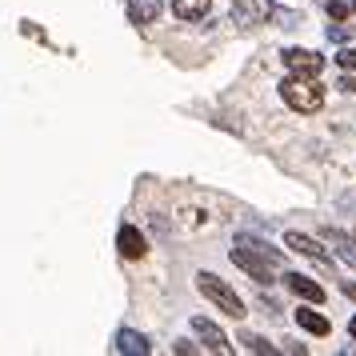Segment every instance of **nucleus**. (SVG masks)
Wrapping results in <instances>:
<instances>
[{
	"instance_id": "nucleus-11",
	"label": "nucleus",
	"mask_w": 356,
	"mask_h": 356,
	"mask_svg": "<svg viewBox=\"0 0 356 356\" xmlns=\"http://www.w3.org/2000/svg\"><path fill=\"white\" fill-rule=\"evenodd\" d=\"M292 316H296V324H300L305 332H312V337H328V332H332L328 316H324V312H316V305H308V300H305L300 308H296Z\"/></svg>"
},
{
	"instance_id": "nucleus-1",
	"label": "nucleus",
	"mask_w": 356,
	"mask_h": 356,
	"mask_svg": "<svg viewBox=\"0 0 356 356\" xmlns=\"http://www.w3.org/2000/svg\"><path fill=\"white\" fill-rule=\"evenodd\" d=\"M232 264L236 268H244V273L252 276L257 284H264V280H273V273L280 268V252H276L273 244L257 241V236H236V244H232Z\"/></svg>"
},
{
	"instance_id": "nucleus-13",
	"label": "nucleus",
	"mask_w": 356,
	"mask_h": 356,
	"mask_svg": "<svg viewBox=\"0 0 356 356\" xmlns=\"http://www.w3.org/2000/svg\"><path fill=\"white\" fill-rule=\"evenodd\" d=\"M164 13L161 0H129V20L132 24H152Z\"/></svg>"
},
{
	"instance_id": "nucleus-23",
	"label": "nucleus",
	"mask_w": 356,
	"mask_h": 356,
	"mask_svg": "<svg viewBox=\"0 0 356 356\" xmlns=\"http://www.w3.org/2000/svg\"><path fill=\"white\" fill-rule=\"evenodd\" d=\"M348 4H353V13H356V0H348Z\"/></svg>"
},
{
	"instance_id": "nucleus-17",
	"label": "nucleus",
	"mask_w": 356,
	"mask_h": 356,
	"mask_svg": "<svg viewBox=\"0 0 356 356\" xmlns=\"http://www.w3.org/2000/svg\"><path fill=\"white\" fill-rule=\"evenodd\" d=\"M337 68H344V72H356V49H340V52H337Z\"/></svg>"
},
{
	"instance_id": "nucleus-21",
	"label": "nucleus",
	"mask_w": 356,
	"mask_h": 356,
	"mask_svg": "<svg viewBox=\"0 0 356 356\" xmlns=\"http://www.w3.org/2000/svg\"><path fill=\"white\" fill-rule=\"evenodd\" d=\"M340 292H344L348 300H356V284H353V280H344V284H340Z\"/></svg>"
},
{
	"instance_id": "nucleus-6",
	"label": "nucleus",
	"mask_w": 356,
	"mask_h": 356,
	"mask_svg": "<svg viewBox=\"0 0 356 356\" xmlns=\"http://www.w3.org/2000/svg\"><path fill=\"white\" fill-rule=\"evenodd\" d=\"M284 248L308 257L312 264H321V268H332V252H324V244L312 241V236H305V232H284Z\"/></svg>"
},
{
	"instance_id": "nucleus-24",
	"label": "nucleus",
	"mask_w": 356,
	"mask_h": 356,
	"mask_svg": "<svg viewBox=\"0 0 356 356\" xmlns=\"http://www.w3.org/2000/svg\"><path fill=\"white\" fill-rule=\"evenodd\" d=\"M353 236H356V228H353Z\"/></svg>"
},
{
	"instance_id": "nucleus-7",
	"label": "nucleus",
	"mask_w": 356,
	"mask_h": 356,
	"mask_svg": "<svg viewBox=\"0 0 356 356\" xmlns=\"http://www.w3.org/2000/svg\"><path fill=\"white\" fill-rule=\"evenodd\" d=\"M193 332L204 340V348H209V353H216V356H228V353H232V344H228V337L220 332V324L209 321V316H193Z\"/></svg>"
},
{
	"instance_id": "nucleus-22",
	"label": "nucleus",
	"mask_w": 356,
	"mask_h": 356,
	"mask_svg": "<svg viewBox=\"0 0 356 356\" xmlns=\"http://www.w3.org/2000/svg\"><path fill=\"white\" fill-rule=\"evenodd\" d=\"M348 332H353V340H356V316H353V321H348Z\"/></svg>"
},
{
	"instance_id": "nucleus-2",
	"label": "nucleus",
	"mask_w": 356,
	"mask_h": 356,
	"mask_svg": "<svg viewBox=\"0 0 356 356\" xmlns=\"http://www.w3.org/2000/svg\"><path fill=\"white\" fill-rule=\"evenodd\" d=\"M280 97H284L292 113H305V116L324 108V88L316 84V76H292L289 72V81H280Z\"/></svg>"
},
{
	"instance_id": "nucleus-14",
	"label": "nucleus",
	"mask_w": 356,
	"mask_h": 356,
	"mask_svg": "<svg viewBox=\"0 0 356 356\" xmlns=\"http://www.w3.org/2000/svg\"><path fill=\"white\" fill-rule=\"evenodd\" d=\"M212 8V0H172V17L180 20H204Z\"/></svg>"
},
{
	"instance_id": "nucleus-9",
	"label": "nucleus",
	"mask_w": 356,
	"mask_h": 356,
	"mask_svg": "<svg viewBox=\"0 0 356 356\" xmlns=\"http://www.w3.org/2000/svg\"><path fill=\"white\" fill-rule=\"evenodd\" d=\"M284 284H289V292L296 300H308V305H324V296H328L312 276H300V273H284Z\"/></svg>"
},
{
	"instance_id": "nucleus-3",
	"label": "nucleus",
	"mask_w": 356,
	"mask_h": 356,
	"mask_svg": "<svg viewBox=\"0 0 356 356\" xmlns=\"http://www.w3.org/2000/svg\"><path fill=\"white\" fill-rule=\"evenodd\" d=\"M196 289H200L204 300H212L220 312H228L232 321H241L244 316V300L236 296V289H228V280H220L216 273H200L196 276Z\"/></svg>"
},
{
	"instance_id": "nucleus-18",
	"label": "nucleus",
	"mask_w": 356,
	"mask_h": 356,
	"mask_svg": "<svg viewBox=\"0 0 356 356\" xmlns=\"http://www.w3.org/2000/svg\"><path fill=\"white\" fill-rule=\"evenodd\" d=\"M328 40L344 44V40H353V29H348V24H328Z\"/></svg>"
},
{
	"instance_id": "nucleus-4",
	"label": "nucleus",
	"mask_w": 356,
	"mask_h": 356,
	"mask_svg": "<svg viewBox=\"0 0 356 356\" xmlns=\"http://www.w3.org/2000/svg\"><path fill=\"white\" fill-rule=\"evenodd\" d=\"M280 60H284V68H289L292 76H321L324 72V56L312 49H284Z\"/></svg>"
},
{
	"instance_id": "nucleus-12",
	"label": "nucleus",
	"mask_w": 356,
	"mask_h": 356,
	"mask_svg": "<svg viewBox=\"0 0 356 356\" xmlns=\"http://www.w3.org/2000/svg\"><path fill=\"white\" fill-rule=\"evenodd\" d=\"M324 241L337 248V257L344 260V264H353L356 268V236H344L340 228H324Z\"/></svg>"
},
{
	"instance_id": "nucleus-19",
	"label": "nucleus",
	"mask_w": 356,
	"mask_h": 356,
	"mask_svg": "<svg viewBox=\"0 0 356 356\" xmlns=\"http://www.w3.org/2000/svg\"><path fill=\"white\" fill-rule=\"evenodd\" d=\"M177 353L188 356V353H196V344H193V340H177Z\"/></svg>"
},
{
	"instance_id": "nucleus-15",
	"label": "nucleus",
	"mask_w": 356,
	"mask_h": 356,
	"mask_svg": "<svg viewBox=\"0 0 356 356\" xmlns=\"http://www.w3.org/2000/svg\"><path fill=\"white\" fill-rule=\"evenodd\" d=\"M244 344H248V353H257V356H273V353H276V348H273L264 337H244Z\"/></svg>"
},
{
	"instance_id": "nucleus-20",
	"label": "nucleus",
	"mask_w": 356,
	"mask_h": 356,
	"mask_svg": "<svg viewBox=\"0 0 356 356\" xmlns=\"http://www.w3.org/2000/svg\"><path fill=\"white\" fill-rule=\"evenodd\" d=\"M340 88H344V92H356V81H353V76H348V72L340 76Z\"/></svg>"
},
{
	"instance_id": "nucleus-5",
	"label": "nucleus",
	"mask_w": 356,
	"mask_h": 356,
	"mask_svg": "<svg viewBox=\"0 0 356 356\" xmlns=\"http://www.w3.org/2000/svg\"><path fill=\"white\" fill-rule=\"evenodd\" d=\"M264 20H273V4L268 0H232V24L236 29H257Z\"/></svg>"
},
{
	"instance_id": "nucleus-8",
	"label": "nucleus",
	"mask_w": 356,
	"mask_h": 356,
	"mask_svg": "<svg viewBox=\"0 0 356 356\" xmlns=\"http://www.w3.org/2000/svg\"><path fill=\"white\" fill-rule=\"evenodd\" d=\"M116 248H120V257L124 260H145L148 241H145V232H140L136 225H120V232H116Z\"/></svg>"
},
{
	"instance_id": "nucleus-10",
	"label": "nucleus",
	"mask_w": 356,
	"mask_h": 356,
	"mask_svg": "<svg viewBox=\"0 0 356 356\" xmlns=\"http://www.w3.org/2000/svg\"><path fill=\"white\" fill-rule=\"evenodd\" d=\"M113 348L120 356H148V353H152L148 337H145V332H136V328H120V332L113 337Z\"/></svg>"
},
{
	"instance_id": "nucleus-16",
	"label": "nucleus",
	"mask_w": 356,
	"mask_h": 356,
	"mask_svg": "<svg viewBox=\"0 0 356 356\" xmlns=\"http://www.w3.org/2000/svg\"><path fill=\"white\" fill-rule=\"evenodd\" d=\"M324 8L332 20H348V13H353V4H344V0H324Z\"/></svg>"
}]
</instances>
